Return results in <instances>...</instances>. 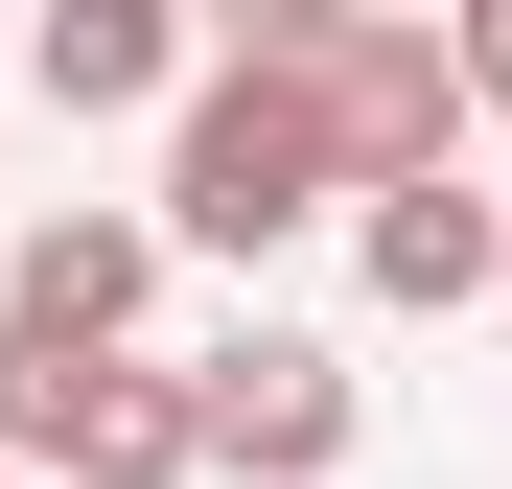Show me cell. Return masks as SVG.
<instances>
[{
	"label": "cell",
	"instance_id": "cell-1",
	"mask_svg": "<svg viewBox=\"0 0 512 489\" xmlns=\"http://www.w3.org/2000/svg\"><path fill=\"white\" fill-rule=\"evenodd\" d=\"M326 187H350V140H326L303 47H210L187 117H163V233H187V257H280Z\"/></svg>",
	"mask_w": 512,
	"mask_h": 489
},
{
	"label": "cell",
	"instance_id": "cell-2",
	"mask_svg": "<svg viewBox=\"0 0 512 489\" xmlns=\"http://www.w3.org/2000/svg\"><path fill=\"white\" fill-rule=\"evenodd\" d=\"M187 373H210V466H233V489H326L350 420H373L326 326H233V350H187Z\"/></svg>",
	"mask_w": 512,
	"mask_h": 489
},
{
	"label": "cell",
	"instance_id": "cell-3",
	"mask_svg": "<svg viewBox=\"0 0 512 489\" xmlns=\"http://www.w3.org/2000/svg\"><path fill=\"white\" fill-rule=\"evenodd\" d=\"M303 94H326V140H350V187H419V163H443V117H466V47L396 24V0H350V24L303 47Z\"/></svg>",
	"mask_w": 512,
	"mask_h": 489
},
{
	"label": "cell",
	"instance_id": "cell-4",
	"mask_svg": "<svg viewBox=\"0 0 512 489\" xmlns=\"http://www.w3.org/2000/svg\"><path fill=\"white\" fill-rule=\"evenodd\" d=\"M140 303H163V210H47L0 257V326H47V350H117Z\"/></svg>",
	"mask_w": 512,
	"mask_h": 489
},
{
	"label": "cell",
	"instance_id": "cell-5",
	"mask_svg": "<svg viewBox=\"0 0 512 489\" xmlns=\"http://www.w3.org/2000/svg\"><path fill=\"white\" fill-rule=\"evenodd\" d=\"M350 257H373V303H512V187H443V163H419V187H373L350 210Z\"/></svg>",
	"mask_w": 512,
	"mask_h": 489
},
{
	"label": "cell",
	"instance_id": "cell-6",
	"mask_svg": "<svg viewBox=\"0 0 512 489\" xmlns=\"http://www.w3.org/2000/svg\"><path fill=\"white\" fill-rule=\"evenodd\" d=\"M70 489H210V373L94 350V373H70Z\"/></svg>",
	"mask_w": 512,
	"mask_h": 489
},
{
	"label": "cell",
	"instance_id": "cell-7",
	"mask_svg": "<svg viewBox=\"0 0 512 489\" xmlns=\"http://www.w3.org/2000/svg\"><path fill=\"white\" fill-rule=\"evenodd\" d=\"M47 117H140V94H187V0H47Z\"/></svg>",
	"mask_w": 512,
	"mask_h": 489
},
{
	"label": "cell",
	"instance_id": "cell-8",
	"mask_svg": "<svg viewBox=\"0 0 512 489\" xmlns=\"http://www.w3.org/2000/svg\"><path fill=\"white\" fill-rule=\"evenodd\" d=\"M70 373H94V350H47V326H0V466H70Z\"/></svg>",
	"mask_w": 512,
	"mask_h": 489
},
{
	"label": "cell",
	"instance_id": "cell-9",
	"mask_svg": "<svg viewBox=\"0 0 512 489\" xmlns=\"http://www.w3.org/2000/svg\"><path fill=\"white\" fill-rule=\"evenodd\" d=\"M187 24H210V47H326L350 0H187Z\"/></svg>",
	"mask_w": 512,
	"mask_h": 489
},
{
	"label": "cell",
	"instance_id": "cell-10",
	"mask_svg": "<svg viewBox=\"0 0 512 489\" xmlns=\"http://www.w3.org/2000/svg\"><path fill=\"white\" fill-rule=\"evenodd\" d=\"M443 47H466V117H512V0H466Z\"/></svg>",
	"mask_w": 512,
	"mask_h": 489
},
{
	"label": "cell",
	"instance_id": "cell-11",
	"mask_svg": "<svg viewBox=\"0 0 512 489\" xmlns=\"http://www.w3.org/2000/svg\"><path fill=\"white\" fill-rule=\"evenodd\" d=\"M0 489H24V466H0Z\"/></svg>",
	"mask_w": 512,
	"mask_h": 489
}]
</instances>
